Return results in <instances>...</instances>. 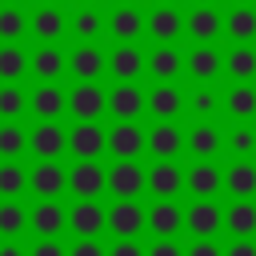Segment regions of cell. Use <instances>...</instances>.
Instances as JSON below:
<instances>
[{"instance_id": "obj_20", "label": "cell", "mask_w": 256, "mask_h": 256, "mask_svg": "<svg viewBox=\"0 0 256 256\" xmlns=\"http://www.w3.org/2000/svg\"><path fill=\"white\" fill-rule=\"evenodd\" d=\"M104 192H112V196H140L144 192V168L136 160H116L112 168H104Z\"/></svg>"}, {"instance_id": "obj_44", "label": "cell", "mask_w": 256, "mask_h": 256, "mask_svg": "<svg viewBox=\"0 0 256 256\" xmlns=\"http://www.w3.org/2000/svg\"><path fill=\"white\" fill-rule=\"evenodd\" d=\"M28 256H68V248L60 244V236H36V244L28 248Z\"/></svg>"}, {"instance_id": "obj_4", "label": "cell", "mask_w": 256, "mask_h": 256, "mask_svg": "<svg viewBox=\"0 0 256 256\" xmlns=\"http://www.w3.org/2000/svg\"><path fill=\"white\" fill-rule=\"evenodd\" d=\"M184 228L192 236H220L224 232V208L216 196H192V208L184 212Z\"/></svg>"}, {"instance_id": "obj_53", "label": "cell", "mask_w": 256, "mask_h": 256, "mask_svg": "<svg viewBox=\"0 0 256 256\" xmlns=\"http://www.w3.org/2000/svg\"><path fill=\"white\" fill-rule=\"evenodd\" d=\"M76 4H100V0H76Z\"/></svg>"}, {"instance_id": "obj_49", "label": "cell", "mask_w": 256, "mask_h": 256, "mask_svg": "<svg viewBox=\"0 0 256 256\" xmlns=\"http://www.w3.org/2000/svg\"><path fill=\"white\" fill-rule=\"evenodd\" d=\"M0 256H28V248L20 244V236H4L0 240Z\"/></svg>"}, {"instance_id": "obj_33", "label": "cell", "mask_w": 256, "mask_h": 256, "mask_svg": "<svg viewBox=\"0 0 256 256\" xmlns=\"http://www.w3.org/2000/svg\"><path fill=\"white\" fill-rule=\"evenodd\" d=\"M224 192L228 196H256V160H232L224 168Z\"/></svg>"}, {"instance_id": "obj_29", "label": "cell", "mask_w": 256, "mask_h": 256, "mask_svg": "<svg viewBox=\"0 0 256 256\" xmlns=\"http://www.w3.org/2000/svg\"><path fill=\"white\" fill-rule=\"evenodd\" d=\"M104 20H108V12H104L100 4H76V12L68 16V32L76 36V44L100 40V36H104Z\"/></svg>"}, {"instance_id": "obj_31", "label": "cell", "mask_w": 256, "mask_h": 256, "mask_svg": "<svg viewBox=\"0 0 256 256\" xmlns=\"http://www.w3.org/2000/svg\"><path fill=\"white\" fill-rule=\"evenodd\" d=\"M224 232L256 236V196H232V204L224 208Z\"/></svg>"}, {"instance_id": "obj_21", "label": "cell", "mask_w": 256, "mask_h": 256, "mask_svg": "<svg viewBox=\"0 0 256 256\" xmlns=\"http://www.w3.org/2000/svg\"><path fill=\"white\" fill-rule=\"evenodd\" d=\"M104 36H112L116 44L120 40H140L144 36V12L136 4H116L104 20Z\"/></svg>"}, {"instance_id": "obj_37", "label": "cell", "mask_w": 256, "mask_h": 256, "mask_svg": "<svg viewBox=\"0 0 256 256\" xmlns=\"http://www.w3.org/2000/svg\"><path fill=\"white\" fill-rule=\"evenodd\" d=\"M28 76V52L20 40H0V80H24Z\"/></svg>"}, {"instance_id": "obj_47", "label": "cell", "mask_w": 256, "mask_h": 256, "mask_svg": "<svg viewBox=\"0 0 256 256\" xmlns=\"http://www.w3.org/2000/svg\"><path fill=\"white\" fill-rule=\"evenodd\" d=\"M108 256H144V244L136 236H116L112 248H108Z\"/></svg>"}, {"instance_id": "obj_15", "label": "cell", "mask_w": 256, "mask_h": 256, "mask_svg": "<svg viewBox=\"0 0 256 256\" xmlns=\"http://www.w3.org/2000/svg\"><path fill=\"white\" fill-rule=\"evenodd\" d=\"M104 152H112L116 160H136L144 152V128L136 120H116V128H108L104 136Z\"/></svg>"}, {"instance_id": "obj_18", "label": "cell", "mask_w": 256, "mask_h": 256, "mask_svg": "<svg viewBox=\"0 0 256 256\" xmlns=\"http://www.w3.org/2000/svg\"><path fill=\"white\" fill-rule=\"evenodd\" d=\"M144 228L152 236H176L184 228V208L176 204V196H156V204L144 208Z\"/></svg>"}, {"instance_id": "obj_13", "label": "cell", "mask_w": 256, "mask_h": 256, "mask_svg": "<svg viewBox=\"0 0 256 256\" xmlns=\"http://www.w3.org/2000/svg\"><path fill=\"white\" fill-rule=\"evenodd\" d=\"M104 72H112V80H140L144 76V48L136 40H120L108 60H104Z\"/></svg>"}, {"instance_id": "obj_7", "label": "cell", "mask_w": 256, "mask_h": 256, "mask_svg": "<svg viewBox=\"0 0 256 256\" xmlns=\"http://www.w3.org/2000/svg\"><path fill=\"white\" fill-rule=\"evenodd\" d=\"M144 152H152L156 160H176L184 152V128L176 120H156L144 132Z\"/></svg>"}, {"instance_id": "obj_41", "label": "cell", "mask_w": 256, "mask_h": 256, "mask_svg": "<svg viewBox=\"0 0 256 256\" xmlns=\"http://www.w3.org/2000/svg\"><path fill=\"white\" fill-rule=\"evenodd\" d=\"M28 232V212L16 200H0V236H24Z\"/></svg>"}, {"instance_id": "obj_42", "label": "cell", "mask_w": 256, "mask_h": 256, "mask_svg": "<svg viewBox=\"0 0 256 256\" xmlns=\"http://www.w3.org/2000/svg\"><path fill=\"white\" fill-rule=\"evenodd\" d=\"M28 36V16L20 12V4H0V40H20Z\"/></svg>"}, {"instance_id": "obj_9", "label": "cell", "mask_w": 256, "mask_h": 256, "mask_svg": "<svg viewBox=\"0 0 256 256\" xmlns=\"http://www.w3.org/2000/svg\"><path fill=\"white\" fill-rule=\"evenodd\" d=\"M184 36H192L196 44H216L224 36V16L216 12V4H192V12L184 16Z\"/></svg>"}, {"instance_id": "obj_25", "label": "cell", "mask_w": 256, "mask_h": 256, "mask_svg": "<svg viewBox=\"0 0 256 256\" xmlns=\"http://www.w3.org/2000/svg\"><path fill=\"white\" fill-rule=\"evenodd\" d=\"M104 112H112L116 120H136L144 112V88L136 80H116V88L108 92V108Z\"/></svg>"}, {"instance_id": "obj_23", "label": "cell", "mask_w": 256, "mask_h": 256, "mask_svg": "<svg viewBox=\"0 0 256 256\" xmlns=\"http://www.w3.org/2000/svg\"><path fill=\"white\" fill-rule=\"evenodd\" d=\"M144 188L152 196H180L184 192V168L176 160H156L152 168H144Z\"/></svg>"}, {"instance_id": "obj_1", "label": "cell", "mask_w": 256, "mask_h": 256, "mask_svg": "<svg viewBox=\"0 0 256 256\" xmlns=\"http://www.w3.org/2000/svg\"><path fill=\"white\" fill-rule=\"evenodd\" d=\"M104 232H112V236H140L144 232V204L136 196H116L112 208H104Z\"/></svg>"}, {"instance_id": "obj_2", "label": "cell", "mask_w": 256, "mask_h": 256, "mask_svg": "<svg viewBox=\"0 0 256 256\" xmlns=\"http://www.w3.org/2000/svg\"><path fill=\"white\" fill-rule=\"evenodd\" d=\"M28 228L36 236H60V232H68V208L60 204V196H36V204L28 208Z\"/></svg>"}, {"instance_id": "obj_8", "label": "cell", "mask_w": 256, "mask_h": 256, "mask_svg": "<svg viewBox=\"0 0 256 256\" xmlns=\"http://www.w3.org/2000/svg\"><path fill=\"white\" fill-rule=\"evenodd\" d=\"M184 152L192 160H216L224 152V132L216 128V120H196L184 132Z\"/></svg>"}, {"instance_id": "obj_30", "label": "cell", "mask_w": 256, "mask_h": 256, "mask_svg": "<svg viewBox=\"0 0 256 256\" xmlns=\"http://www.w3.org/2000/svg\"><path fill=\"white\" fill-rule=\"evenodd\" d=\"M220 112L228 120H256V88H252V80H232V88L224 92Z\"/></svg>"}, {"instance_id": "obj_51", "label": "cell", "mask_w": 256, "mask_h": 256, "mask_svg": "<svg viewBox=\"0 0 256 256\" xmlns=\"http://www.w3.org/2000/svg\"><path fill=\"white\" fill-rule=\"evenodd\" d=\"M36 4H60V0H36Z\"/></svg>"}, {"instance_id": "obj_43", "label": "cell", "mask_w": 256, "mask_h": 256, "mask_svg": "<svg viewBox=\"0 0 256 256\" xmlns=\"http://www.w3.org/2000/svg\"><path fill=\"white\" fill-rule=\"evenodd\" d=\"M144 256H184V248H180L176 236H156V240L144 248Z\"/></svg>"}, {"instance_id": "obj_32", "label": "cell", "mask_w": 256, "mask_h": 256, "mask_svg": "<svg viewBox=\"0 0 256 256\" xmlns=\"http://www.w3.org/2000/svg\"><path fill=\"white\" fill-rule=\"evenodd\" d=\"M224 36L232 44H252L256 40V4H232L224 12Z\"/></svg>"}, {"instance_id": "obj_5", "label": "cell", "mask_w": 256, "mask_h": 256, "mask_svg": "<svg viewBox=\"0 0 256 256\" xmlns=\"http://www.w3.org/2000/svg\"><path fill=\"white\" fill-rule=\"evenodd\" d=\"M28 152L36 160H60L68 152V128H60L56 120H40L28 132Z\"/></svg>"}, {"instance_id": "obj_55", "label": "cell", "mask_w": 256, "mask_h": 256, "mask_svg": "<svg viewBox=\"0 0 256 256\" xmlns=\"http://www.w3.org/2000/svg\"><path fill=\"white\" fill-rule=\"evenodd\" d=\"M116 4H136V0H116Z\"/></svg>"}, {"instance_id": "obj_48", "label": "cell", "mask_w": 256, "mask_h": 256, "mask_svg": "<svg viewBox=\"0 0 256 256\" xmlns=\"http://www.w3.org/2000/svg\"><path fill=\"white\" fill-rule=\"evenodd\" d=\"M224 256H256V244H252V236H232V244L224 248Z\"/></svg>"}, {"instance_id": "obj_35", "label": "cell", "mask_w": 256, "mask_h": 256, "mask_svg": "<svg viewBox=\"0 0 256 256\" xmlns=\"http://www.w3.org/2000/svg\"><path fill=\"white\" fill-rule=\"evenodd\" d=\"M224 76H232V80H256V48L252 44H232L224 52Z\"/></svg>"}, {"instance_id": "obj_24", "label": "cell", "mask_w": 256, "mask_h": 256, "mask_svg": "<svg viewBox=\"0 0 256 256\" xmlns=\"http://www.w3.org/2000/svg\"><path fill=\"white\" fill-rule=\"evenodd\" d=\"M28 72L36 80H60L68 72V52L60 44H36V52H28Z\"/></svg>"}, {"instance_id": "obj_39", "label": "cell", "mask_w": 256, "mask_h": 256, "mask_svg": "<svg viewBox=\"0 0 256 256\" xmlns=\"http://www.w3.org/2000/svg\"><path fill=\"white\" fill-rule=\"evenodd\" d=\"M28 152V132L20 128V120H4L0 124V160H20Z\"/></svg>"}, {"instance_id": "obj_38", "label": "cell", "mask_w": 256, "mask_h": 256, "mask_svg": "<svg viewBox=\"0 0 256 256\" xmlns=\"http://www.w3.org/2000/svg\"><path fill=\"white\" fill-rule=\"evenodd\" d=\"M28 112V92L20 80H0V120H20Z\"/></svg>"}, {"instance_id": "obj_27", "label": "cell", "mask_w": 256, "mask_h": 256, "mask_svg": "<svg viewBox=\"0 0 256 256\" xmlns=\"http://www.w3.org/2000/svg\"><path fill=\"white\" fill-rule=\"evenodd\" d=\"M144 72L152 80H176L184 72V52L176 44H156L152 52H144Z\"/></svg>"}, {"instance_id": "obj_17", "label": "cell", "mask_w": 256, "mask_h": 256, "mask_svg": "<svg viewBox=\"0 0 256 256\" xmlns=\"http://www.w3.org/2000/svg\"><path fill=\"white\" fill-rule=\"evenodd\" d=\"M68 192L84 196V200H100L104 196V164L100 160H72V168H68Z\"/></svg>"}, {"instance_id": "obj_16", "label": "cell", "mask_w": 256, "mask_h": 256, "mask_svg": "<svg viewBox=\"0 0 256 256\" xmlns=\"http://www.w3.org/2000/svg\"><path fill=\"white\" fill-rule=\"evenodd\" d=\"M28 192L32 196H64L68 192V168L60 160H36L28 172Z\"/></svg>"}, {"instance_id": "obj_26", "label": "cell", "mask_w": 256, "mask_h": 256, "mask_svg": "<svg viewBox=\"0 0 256 256\" xmlns=\"http://www.w3.org/2000/svg\"><path fill=\"white\" fill-rule=\"evenodd\" d=\"M68 232L72 236H100L104 232V204L76 196V204L68 208Z\"/></svg>"}, {"instance_id": "obj_10", "label": "cell", "mask_w": 256, "mask_h": 256, "mask_svg": "<svg viewBox=\"0 0 256 256\" xmlns=\"http://www.w3.org/2000/svg\"><path fill=\"white\" fill-rule=\"evenodd\" d=\"M184 72L196 80V84H216L224 76V52L216 44H196L188 56H184Z\"/></svg>"}, {"instance_id": "obj_3", "label": "cell", "mask_w": 256, "mask_h": 256, "mask_svg": "<svg viewBox=\"0 0 256 256\" xmlns=\"http://www.w3.org/2000/svg\"><path fill=\"white\" fill-rule=\"evenodd\" d=\"M28 36H36V44H60L68 36V16L60 4H36V12L28 16Z\"/></svg>"}, {"instance_id": "obj_12", "label": "cell", "mask_w": 256, "mask_h": 256, "mask_svg": "<svg viewBox=\"0 0 256 256\" xmlns=\"http://www.w3.org/2000/svg\"><path fill=\"white\" fill-rule=\"evenodd\" d=\"M144 112H152L156 120H176L184 112V88L176 80H156V88L144 92Z\"/></svg>"}, {"instance_id": "obj_50", "label": "cell", "mask_w": 256, "mask_h": 256, "mask_svg": "<svg viewBox=\"0 0 256 256\" xmlns=\"http://www.w3.org/2000/svg\"><path fill=\"white\" fill-rule=\"evenodd\" d=\"M232 4H256V0H232Z\"/></svg>"}, {"instance_id": "obj_14", "label": "cell", "mask_w": 256, "mask_h": 256, "mask_svg": "<svg viewBox=\"0 0 256 256\" xmlns=\"http://www.w3.org/2000/svg\"><path fill=\"white\" fill-rule=\"evenodd\" d=\"M28 112L36 120H60L68 112V92L60 88V80H40V88L28 92Z\"/></svg>"}, {"instance_id": "obj_54", "label": "cell", "mask_w": 256, "mask_h": 256, "mask_svg": "<svg viewBox=\"0 0 256 256\" xmlns=\"http://www.w3.org/2000/svg\"><path fill=\"white\" fill-rule=\"evenodd\" d=\"M0 4H20V0H0Z\"/></svg>"}, {"instance_id": "obj_52", "label": "cell", "mask_w": 256, "mask_h": 256, "mask_svg": "<svg viewBox=\"0 0 256 256\" xmlns=\"http://www.w3.org/2000/svg\"><path fill=\"white\" fill-rule=\"evenodd\" d=\"M192 4H216V0H192Z\"/></svg>"}, {"instance_id": "obj_34", "label": "cell", "mask_w": 256, "mask_h": 256, "mask_svg": "<svg viewBox=\"0 0 256 256\" xmlns=\"http://www.w3.org/2000/svg\"><path fill=\"white\" fill-rule=\"evenodd\" d=\"M224 104V92H216L212 84H200L196 92H184V108L192 112V120H212Z\"/></svg>"}, {"instance_id": "obj_40", "label": "cell", "mask_w": 256, "mask_h": 256, "mask_svg": "<svg viewBox=\"0 0 256 256\" xmlns=\"http://www.w3.org/2000/svg\"><path fill=\"white\" fill-rule=\"evenodd\" d=\"M28 192V172L20 168V160H4L0 164V200H20Z\"/></svg>"}, {"instance_id": "obj_6", "label": "cell", "mask_w": 256, "mask_h": 256, "mask_svg": "<svg viewBox=\"0 0 256 256\" xmlns=\"http://www.w3.org/2000/svg\"><path fill=\"white\" fill-rule=\"evenodd\" d=\"M104 136H108V128H100V120H76L68 128V152L76 160H100L104 156Z\"/></svg>"}, {"instance_id": "obj_19", "label": "cell", "mask_w": 256, "mask_h": 256, "mask_svg": "<svg viewBox=\"0 0 256 256\" xmlns=\"http://www.w3.org/2000/svg\"><path fill=\"white\" fill-rule=\"evenodd\" d=\"M144 32L156 44H176V36H184V16L176 12V4H156L144 16Z\"/></svg>"}, {"instance_id": "obj_46", "label": "cell", "mask_w": 256, "mask_h": 256, "mask_svg": "<svg viewBox=\"0 0 256 256\" xmlns=\"http://www.w3.org/2000/svg\"><path fill=\"white\" fill-rule=\"evenodd\" d=\"M184 256H224V248L216 244V236H196V240L184 248Z\"/></svg>"}, {"instance_id": "obj_11", "label": "cell", "mask_w": 256, "mask_h": 256, "mask_svg": "<svg viewBox=\"0 0 256 256\" xmlns=\"http://www.w3.org/2000/svg\"><path fill=\"white\" fill-rule=\"evenodd\" d=\"M108 108V92L96 80H76V88L68 92V112L76 120H100Z\"/></svg>"}, {"instance_id": "obj_36", "label": "cell", "mask_w": 256, "mask_h": 256, "mask_svg": "<svg viewBox=\"0 0 256 256\" xmlns=\"http://www.w3.org/2000/svg\"><path fill=\"white\" fill-rule=\"evenodd\" d=\"M224 148L232 152V160H256V128H252V120H236L232 132L224 136Z\"/></svg>"}, {"instance_id": "obj_56", "label": "cell", "mask_w": 256, "mask_h": 256, "mask_svg": "<svg viewBox=\"0 0 256 256\" xmlns=\"http://www.w3.org/2000/svg\"><path fill=\"white\" fill-rule=\"evenodd\" d=\"M156 4H176V0H156Z\"/></svg>"}, {"instance_id": "obj_45", "label": "cell", "mask_w": 256, "mask_h": 256, "mask_svg": "<svg viewBox=\"0 0 256 256\" xmlns=\"http://www.w3.org/2000/svg\"><path fill=\"white\" fill-rule=\"evenodd\" d=\"M68 256H108V248L96 236H76V244L68 248Z\"/></svg>"}, {"instance_id": "obj_28", "label": "cell", "mask_w": 256, "mask_h": 256, "mask_svg": "<svg viewBox=\"0 0 256 256\" xmlns=\"http://www.w3.org/2000/svg\"><path fill=\"white\" fill-rule=\"evenodd\" d=\"M184 192H192V196H220L224 192V168H216L212 160H196L184 172Z\"/></svg>"}, {"instance_id": "obj_22", "label": "cell", "mask_w": 256, "mask_h": 256, "mask_svg": "<svg viewBox=\"0 0 256 256\" xmlns=\"http://www.w3.org/2000/svg\"><path fill=\"white\" fill-rule=\"evenodd\" d=\"M104 60H108V52L96 40H84V44H76L68 52V72L76 80H100L104 76Z\"/></svg>"}]
</instances>
